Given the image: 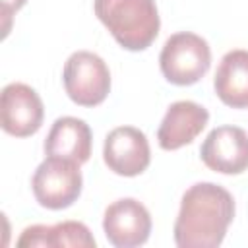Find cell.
I'll list each match as a JSON object with an SVG mask.
<instances>
[{
  "mask_svg": "<svg viewBox=\"0 0 248 248\" xmlns=\"http://www.w3.org/2000/svg\"><path fill=\"white\" fill-rule=\"evenodd\" d=\"M93 10L126 50H145L159 35L161 17L155 0H95Z\"/></svg>",
  "mask_w": 248,
  "mask_h": 248,
  "instance_id": "obj_2",
  "label": "cell"
},
{
  "mask_svg": "<svg viewBox=\"0 0 248 248\" xmlns=\"http://www.w3.org/2000/svg\"><path fill=\"white\" fill-rule=\"evenodd\" d=\"M83 188V176L79 165L62 159L46 157L31 178V190L41 207L58 211L78 202Z\"/></svg>",
  "mask_w": 248,
  "mask_h": 248,
  "instance_id": "obj_5",
  "label": "cell"
},
{
  "mask_svg": "<svg viewBox=\"0 0 248 248\" xmlns=\"http://www.w3.org/2000/svg\"><path fill=\"white\" fill-rule=\"evenodd\" d=\"M103 231L114 248H136L151 234V215L141 202L122 198L105 209Z\"/></svg>",
  "mask_w": 248,
  "mask_h": 248,
  "instance_id": "obj_7",
  "label": "cell"
},
{
  "mask_svg": "<svg viewBox=\"0 0 248 248\" xmlns=\"http://www.w3.org/2000/svg\"><path fill=\"white\" fill-rule=\"evenodd\" d=\"M66 95L79 107H97L110 93V72L107 62L91 50H76L62 70Z\"/></svg>",
  "mask_w": 248,
  "mask_h": 248,
  "instance_id": "obj_4",
  "label": "cell"
},
{
  "mask_svg": "<svg viewBox=\"0 0 248 248\" xmlns=\"http://www.w3.org/2000/svg\"><path fill=\"white\" fill-rule=\"evenodd\" d=\"M211 66V48L207 41L192 31H178L170 35L159 54V68L163 78L172 85L198 83Z\"/></svg>",
  "mask_w": 248,
  "mask_h": 248,
  "instance_id": "obj_3",
  "label": "cell"
},
{
  "mask_svg": "<svg viewBox=\"0 0 248 248\" xmlns=\"http://www.w3.org/2000/svg\"><path fill=\"white\" fill-rule=\"evenodd\" d=\"M103 159L118 176H138L151 163L147 136L136 126H118L105 138Z\"/></svg>",
  "mask_w": 248,
  "mask_h": 248,
  "instance_id": "obj_9",
  "label": "cell"
},
{
  "mask_svg": "<svg viewBox=\"0 0 248 248\" xmlns=\"http://www.w3.org/2000/svg\"><path fill=\"white\" fill-rule=\"evenodd\" d=\"M27 4V0H2V19H4V37L8 35L10 31V21H12V16L21 10L23 6Z\"/></svg>",
  "mask_w": 248,
  "mask_h": 248,
  "instance_id": "obj_14",
  "label": "cell"
},
{
  "mask_svg": "<svg viewBox=\"0 0 248 248\" xmlns=\"http://www.w3.org/2000/svg\"><path fill=\"white\" fill-rule=\"evenodd\" d=\"M209 122V112L205 107L194 101L172 103L157 130L159 147L165 151H176L192 143Z\"/></svg>",
  "mask_w": 248,
  "mask_h": 248,
  "instance_id": "obj_10",
  "label": "cell"
},
{
  "mask_svg": "<svg viewBox=\"0 0 248 248\" xmlns=\"http://www.w3.org/2000/svg\"><path fill=\"white\" fill-rule=\"evenodd\" d=\"M91 143L93 136L85 120L76 116H60L50 126L43 149L46 157H62L83 165L91 157Z\"/></svg>",
  "mask_w": 248,
  "mask_h": 248,
  "instance_id": "obj_11",
  "label": "cell"
},
{
  "mask_svg": "<svg viewBox=\"0 0 248 248\" xmlns=\"http://www.w3.org/2000/svg\"><path fill=\"white\" fill-rule=\"evenodd\" d=\"M232 219V194L213 182H196L180 200L174 244L178 248H217L225 240Z\"/></svg>",
  "mask_w": 248,
  "mask_h": 248,
  "instance_id": "obj_1",
  "label": "cell"
},
{
  "mask_svg": "<svg viewBox=\"0 0 248 248\" xmlns=\"http://www.w3.org/2000/svg\"><path fill=\"white\" fill-rule=\"evenodd\" d=\"M2 130L14 138H29L39 132L45 107L39 93L21 81H12L2 89L0 99Z\"/></svg>",
  "mask_w": 248,
  "mask_h": 248,
  "instance_id": "obj_6",
  "label": "cell"
},
{
  "mask_svg": "<svg viewBox=\"0 0 248 248\" xmlns=\"http://www.w3.org/2000/svg\"><path fill=\"white\" fill-rule=\"evenodd\" d=\"M213 87L223 105L248 108V50H229L215 72Z\"/></svg>",
  "mask_w": 248,
  "mask_h": 248,
  "instance_id": "obj_12",
  "label": "cell"
},
{
  "mask_svg": "<svg viewBox=\"0 0 248 248\" xmlns=\"http://www.w3.org/2000/svg\"><path fill=\"white\" fill-rule=\"evenodd\" d=\"M200 157L203 165L221 174H242L248 169V134L240 126H217L213 128L202 147Z\"/></svg>",
  "mask_w": 248,
  "mask_h": 248,
  "instance_id": "obj_8",
  "label": "cell"
},
{
  "mask_svg": "<svg viewBox=\"0 0 248 248\" xmlns=\"http://www.w3.org/2000/svg\"><path fill=\"white\" fill-rule=\"evenodd\" d=\"M19 248H60V246H78V248H95V238L91 231L79 221H62L56 225H31L23 229L17 238Z\"/></svg>",
  "mask_w": 248,
  "mask_h": 248,
  "instance_id": "obj_13",
  "label": "cell"
}]
</instances>
